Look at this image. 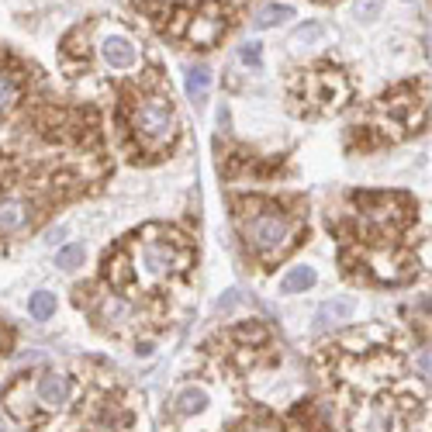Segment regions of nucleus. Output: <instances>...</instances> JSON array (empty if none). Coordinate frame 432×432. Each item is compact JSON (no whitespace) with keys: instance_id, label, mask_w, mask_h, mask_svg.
Masks as SVG:
<instances>
[{"instance_id":"1","label":"nucleus","mask_w":432,"mask_h":432,"mask_svg":"<svg viewBox=\"0 0 432 432\" xmlns=\"http://www.w3.org/2000/svg\"><path fill=\"white\" fill-rule=\"evenodd\" d=\"M236 215H239V232H243L245 245L253 249V256L260 263H277L280 256H287L294 249L301 218L284 211L280 204L249 197V201L239 204Z\"/></svg>"},{"instance_id":"2","label":"nucleus","mask_w":432,"mask_h":432,"mask_svg":"<svg viewBox=\"0 0 432 432\" xmlns=\"http://www.w3.org/2000/svg\"><path fill=\"white\" fill-rule=\"evenodd\" d=\"M128 128L135 135L138 149L149 153V156H160L173 145L177 138V111L170 104V94L162 90H149V94H138L128 108Z\"/></svg>"},{"instance_id":"3","label":"nucleus","mask_w":432,"mask_h":432,"mask_svg":"<svg viewBox=\"0 0 432 432\" xmlns=\"http://www.w3.org/2000/svg\"><path fill=\"white\" fill-rule=\"evenodd\" d=\"M121 256L132 267V277L142 287H156L162 280H170L173 273L187 270L190 263V253L184 245H177V239H149V232H142L135 253H121Z\"/></svg>"},{"instance_id":"4","label":"nucleus","mask_w":432,"mask_h":432,"mask_svg":"<svg viewBox=\"0 0 432 432\" xmlns=\"http://www.w3.org/2000/svg\"><path fill=\"white\" fill-rule=\"evenodd\" d=\"M225 28H228V21H225V11L218 7V4H201L197 11H190V14H184L177 25H173V31L180 35V38H187L190 45H197V49H211L218 38L225 35Z\"/></svg>"},{"instance_id":"5","label":"nucleus","mask_w":432,"mask_h":432,"mask_svg":"<svg viewBox=\"0 0 432 432\" xmlns=\"http://www.w3.org/2000/svg\"><path fill=\"white\" fill-rule=\"evenodd\" d=\"M304 97L315 101L322 111H339L350 97V80L339 70H315L311 77H304Z\"/></svg>"},{"instance_id":"6","label":"nucleus","mask_w":432,"mask_h":432,"mask_svg":"<svg viewBox=\"0 0 432 432\" xmlns=\"http://www.w3.org/2000/svg\"><path fill=\"white\" fill-rule=\"evenodd\" d=\"M35 398L49 408V411H59L62 405H70V398H73V380L66 377V374L45 370L42 377L35 380Z\"/></svg>"},{"instance_id":"7","label":"nucleus","mask_w":432,"mask_h":432,"mask_svg":"<svg viewBox=\"0 0 432 432\" xmlns=\"http://www.w3.org/2000/svg\"><path fill=\"white\" fill-rule=\"evenodd\" d=\"M370 270L377 280H387V284H401L411 277V260L394 253V249H377L370 253Z\"/></svg>"},{"instance_id":"8","label":"nucleus","mask_w":432,"mask_h":432,"mask_svg":"<svg viewBox=\"0 0 432 432\" xmlns=\"http://www.w3.org/2000/svg\"><path fill=\"white\" fill-rule=\"evenodd\" d=\"M21 94H25V70L14 62H0V114H11L18 108Z\"/></svg>"},{"instance_id":"9","label":"nucleus","mask_w":432,"mask_h":432,"mask_svg":"<svg viewBox=\"0 0 432 432\" xmlns=\"http://www.w3.org/2000/svg\"><path fill=\"white\" fill-rule=\"evenodd\" d=\"M101 55H104V62H108L111 70H132L135 66V45L125 38V35H108L104 42H101Z\"/></svg>"},{"instance_id":"10","label":"nucleus","mask_w":432,"mask_h":432,"mask_svg":"<svg viewBox=\"0 0 432 432\" xmlns=\"http://www.w3.org/2000/svg\"><path fill=\"white\" fill-rule=\"evenodd\" d=\"M353 311H356V304H353L350 297H332V301H325L322 308H319V325H339V322H350Z\"/></svg>"},{"instance_id":"11","label":"nucleus","mask_w":432,"mask_h":432,"mask_svg":"<svg viewBox=\"0 0 432 432\" xmlns=\"http://www.w3.org/2000/svg\"><path fill=\"white\" fill-rule=\"evenodd\" d=\"M4 401H7V408L25 422V419H31V394H28V380H18L7 394H4Z\"/></svg>"},{"instance_id":"12","label":"nucleus","mask_w":432,"mask_h":432,"mask_svg":"<svg viewBox=\"0 0 432 432\" xmlns=\"http://www.w3.org/2000/svg\"><path fill=\"white\" fill-rule=\"evenodd\" d=\"M204 408H208V391L204 387H187V391L177 394V411L180 415H197Z\"/></svg>"},{"instance_id":"13","label":"nucleus","mask_w":432,"mask_h":432,"mask_svg":"<svg viewBox=\"0 0 432 432\" xmlns=\"http://www.w3.org/2000/svg\"><path fill=\"white\" fill-rule=\"evenodd\" d=\"M184 87H187V94L194 101H201V97L208 94V87H211V70H208V66H190Z\"/></svg>"},{"instance_id":"14","label":"nucleus","mask_w":432,"mask_h":432,"mask_svg":"<svg viewBox=\"0 0 432 432\" xmlns=\"http://www.w3.org/2000/svg\"><path fill=\"white\" fill-rule=\"evenodd\" d=\"M315 284V267H294V270L284 277V294H297V291H308Z\"/></svg>"},{"instance_id":"15","label":"nucleus","mask_w":432,"mask_h":432,"mask_svg":"<svg viewBox=\"0 0 432 432\" xmlns=\"http://www.w3.org/2000/svg\"><path fill=\"white\" fill-rule=\"evenodd\" d=\"M287 18H294V7H287V4H267V7L256 14V28L284 25Z\"/></svg>"},{"instance_id":"16","label":"nucleus","mask_w":432,"mask_h":432,"mask_svg":"<svg viewBox=\"0 0 432 432\" xmlns=\"http://www.w3.org/2000/svg\"><path fill=\"white\" fill-rule=\"evenodd\" d=\"M28 311H31V319H38V322L52 319V315H55V294H49V291L31 294V301H28Z\"/></svg>"},{"instance_id":"17","label":"nucleus","mask_w":432,"mask_h":432,"mask_svg":"<svg viewBox=\"0 0 432 432\" xmlns=\"http://www.w3.org/2000/svg\"><path fill=\"white\" fill-rule=\"evenodd\" d=\"M83 256H87V249H83L80 243L62 245V249L55 253V267H59V270H77V267H83Z\"/></svg>"},{"instance_id":"18","label":"nucleus","mask_w":432,"mask_h":432,"mask_svg":"<svg viewBox=\"0 0 432 432\" xmlns=\"http://www.w3.org/2000/svg\"><path fill=\"white\" fill-rule=\"evenodd\" d=\"M236 432H284L277 422H270V419H249V422H243Z\"/></svg>"},{"instance_id":"19","label":"nucleus","mask_w":432,"mask_h":432,"mask_svg":"<svg viewBox=\"0 0 432 432\" xmlns=\"http://www.w3.org/2000/svg\"><path fill=\"white\" fill-rule=\"evenodd\" d=\"M239 55H243L245 66H260L263 62V52H260V42H245L243 49H239Z\"/></svg>"},{"instance_id":"20","label":"nucleus","mask_w":432,"mask_h":432,"mask_svg":"<svg viewBox=\"0 0 432 432\" xmlns=\"http://www.w3.org/2000/svg\"><path fill=\"white\" fill-rule=\"evenodd\" d=\"M322 35V28L319 25H308V28H297L294 38H291V45H308V42H315Z\"/></svg>"},{"instance_id":"21","label":"nucleus","mask_w":432,"mask_h":432,"mask_svg":"<svg viewBox=\"0 0 432 432\" xmlns=\"http://www.w3.org/2000/svg\"><path fill=\"white\" fill-rule=\"evenodd\" d=\"M239 339H249V343H263V339H267V332H263L260 325H243V328H239Z\"/></svg>"},{"instance_id":"22","label":"nucleus","mask_w":432,"mask_h":432,"mask_svg":"<svg viewBox=\"0 0 432 432\" xmlns=\"http://www.w3.org/2000/svg\"><path fill=\"white\" fill-rule=\"evenodd\" d=\"M377 11H380V0H360V4H356V14H360V18H374Z\"/></svg>"},{"instance_id":"23","label":"nucleus","mask_w":432,"mask_h":432,"mask_svg":"<svg viewBox=\"0 0 432 432\" xmlns=\"http://www.w3.org/2000/svg\"><path fill=\"white\" fill-rule=\"evenodd\" d=\"M0 432H4V422H0Z\"/></svg>"}]
</instances>
